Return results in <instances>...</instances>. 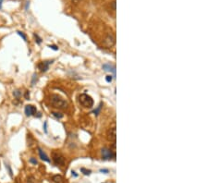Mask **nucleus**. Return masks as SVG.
<instances>
[{
    "mask_svg": "<svg viewBox=\"0 0 208 183\" xmlns=\"http://www.w3.org/2000/svg\"><path fill=\"white\" fill-rule=\"evenodd\" d=\"M52 181L54 183H64L65 182L64 177L61 175H54L52 177Z\"/></svg>",
    "mask_w": 208,
    "mask_h": 183,
    "instance_id": "obj_10",
    "label": "nucleus"
},
{
    "mask_svg": "<svg viewBox=\"0 0 208 183\" xmlns=\"http://www.w3.org/2000/svg\"><path fill=\"white\" fill-rule=\"evenodd\" d=\"M100 171H101V172H107V170H105V169H101Z\"/></svg>",
    "mask_w": 208,
    "mask_h": 183,
    "instance_id": "obj_25",
    "label": "nucleus"
},
{
    "mask_svg": "<svg viewBox=\"0 0 208 183\" xmlns=\"http://www.w3.org/2000/svg\"><path fill=\"white\" fill-rule=\"evenodd\" d=\"M36 107L31 105V104H28L25 106V114L27 116H33L36 114Z\"/></svg>",
    "mask_w": 208,
    "mask_h": 183,
    "instance_id": "obj_7",
    "label": "nucleus"
},
{
    "mask_svg": "<svg viewBox=\"0 0 208 183\" xmlns=\"http://www.w3.org/2000/svg\"><path fill=\"white\" fill-rule=\"evenodd\" d=\"M80 171L84 174V175H90L91 174V170H87V169H85V168H80Z\"/></svg>",
    "mask_w": 208,
    "mask_h": 183,
    "instance_id": "obj_15",
    "label": "nucleus"
},
{
    "mask_svg": "<svg viewBox=\"0 0 208 183\" xmlns=\"http://www.w3.org/2000/svg\"><path fill=\"white\" fill-rule=\"evenodd\" d=\"M34 37H35V38H37V43H41V39L38 37V35H37V34H34Z\"/></svg>",
    "mask_w": 208,
    "mask_h": 183,
    "instance_id": "obj_20",
    "label": "nucleus"
},
{
    "mask_svg": "<svg viewBox=\"0 0 208 183\" xmlns=\"http://www.w3.org/2000/svg\"><path fill=\"white\" fill-rule=\"evenodd\" d=\"M101 106H102V104H100V105L93 111V113H94L95 115H98V114H99V111H100V109H101Z\"/></svg>",
    "mask_w": 208,
    "mask_h": 183,
    "instance_id": "obj_17",
    "label": "nucleus"
},
{
    "mask_svg": "<svg viewBox=\"0 0 208 183\" xmlns=\"http://www.w3.org/2000/svg\"><path fill=\"white\" fill-rule=\"evenodd\" d=\"M38 151H39V155H40V157H41L42 160H43L45 162H50V159L48 158V156L43 152V151L41 148H38Z\"/></svg>",
    "mask_w": 208,
    "mask_h": 183,
    "instance_id": "obj_11",
    "label": "nucleus"
},
{
    "mask_svg": "<svg viewBox=\"0 0 208 183\" xmlns=\"http://www.w3.org/2000/svg\"><path fill=\"white\" fill-rule=\"evenodd\" d=\"M116 43V36L113 31H108L104 39L103 45L105 48H111L115 45Z\"/></svg>",
    "mask_w": 208,
    "mask_h": 183,
    "instance_id": "obj_3",
    "label": "nucleus"
},
{
    "mask_svg": "<svg viewBox=\"0 0 208 183\" xmlns=\"http://www.w3.org/2000/svg\"><path fill=\"white\" fill-rule=\"evenodd\" d=\"M2 2H3V0H0V9L2 8Z\"/></svg>",
    "mask_w": 208,
    "mask_h": 183,
    "instance_id": "obj_24",
    "label": "nucleus"
},
{
    "mask_svg": "<svg viewBox=\"0 0 208 183\" xmlns=\"http://www.w3.org/2000/svg\"><path fill=\"white\" fill-rule=\"evenodd\" d=\"M29 97H30L29 92H26V93H25V98H26V99H29Z\"/></svg>",
    "mask_w": 208,
    "mask_h": 183,
    "instance_id": "obj_21",
    "label": "nucleus"
},
{
    "mask_svg": "<svg viewBox=\"0 0 208 183\" xmlns=\"http://www.w3.org/2000/svg\"><path fill=\"white\" fill-rule=\"evenodd\" d=\"M106 136H107V139L108 140L110 141H113V142H116V124L114 123L112 127H110L106 132Z\"/></svg>",
    "mask_w": 208,
    "mask_h": 183,
    "instance_id": "obj_4",
    "label": "nucleus"
},
{
    "mask_svg": "<svg viewBox=\"0 0 208 183\" xmlns=\"http://www.w3.org/2000/svg\"><path fill=\"white\" fill-rule=\"evenodd\" d=\"M79 103L80 104V105H82L85 108H91L93 105L92 98L86 93H81L79 96Z\"/></svg>",
    "mask_w": 208,
    "mask_h": 183,
    "instance_id": "obj_2",
    "label": "nucleus"
},
{
    "mask_svg": "<svg viewBox=\"0 0 208 183\" xmlns=\"http://www.w3.org/2000/svg\"><path fill=\"white\" fill-rule=\"evenodd\" d=\"M80 1V0H72V3H74V4H78Z\"/></svg>",
    "mask_w": 208,
    "mask_h": 183,
    "instance_id": "obj_23",
    "label": "nucleus"
},
{
    "mask_svg": "<svg viewBox=\"0 0 208 183\" xmlns=\"http://www.w3.org/2000/svg\"><path fill=\"white\" fill-rule=\"evenodd\" d=\"M103 68L106 71H110V72H113L114 76H116V67L115 66L111 65V64H104L103 66Z\"/></svg>",
    "mask_w": 208,
    "mask_h": 183,
    "instance_id": "obj_9",
    "label": "nucleus"
},
{
    "mask_svg": "<svg viewBox=\"0 0 208 183\" xmlns=\"http://www.w3.org/2000/svg\"><path fill=\"white\" fill-rule=\"evenodd\" d=\"M30 162H31V163H32V164H34V165H36V164H37V161H36L34 158H31V159H30Z\"/></svg>",
    "mask_w": 208,
    "mask_h": 183,
    "instance_id": "obj_19",
    "label": "nucleus"
},
{
    "mask_svg": "<svg viewBox=\"0 0 208 183\" xmlns=\"http://www.w3.org/2000/svg\"><path fill=\"white\" fill-rule=\"evenodd\" d=\"M50 47H51L52 49H54V50H57V47H56L55 45H50Z\"/></svg>",
    "mask_w": 208,
    "mask_h": 183,
    "instance_id": "obj_22",
    "label": "nucleus"
},
{
    "mask_svg": "<svg viewBox=\"0 0 208 183\" xmlns=\"http://www.w3.org/2000/svg\"><path fill=\"white\" fill-rule=\"evenodd\" d=\"M52 158L55 162V165H65V157L58 152H54L52 153Z\"/></svg>",
    "mask_w": 208,
    "mask_h": 183,
    "instance_id": "obj_5",
    "label": "nucleus"
},
{
    "mask_svg": "<svg viewBox=\"0 0 208 183\" xmlns=\"http://www.w3.org/2000/svg\"><path fill=\"white\" fill-rule=\"evenodd\" d=\"M50 103L56 109L64 110V109H66L67 107V103L61 96H59L57 94L51 95V97H50Z\"/></svg>",
    "mask_w": 208,
    "mask_h": 183,
    "instance_id": "obj_1",
    "label": "nucleus"
},
{
    "mask_svg": "<svg viewBox=\"0 0 208 183\" xmlns=\"http://www.w3.org/2000/svg\"><path fill=\"white\" fill-rule=\"evenodd\" d=\"M13 95H14L16 98H19L20 95H21V92H19L18 90H16V91L13 92Z\"/></svg>",
    "mask_w": 208,
    "mask_h": 183,
    "instance_id": "obj_14",
    "label": "nucleus"
},
{
    "mask_svg": "<svg viewBox=\"0 0 208 183\" xmlns=\"http://www.w3.org/2000/svg\"><path fill=\"white\" fill-rule=\"evenodd\" d=\"M54 116H55L56 118H62L63 117V114L59 113V112H53L52 113Z\"/></svg>",
    "mask_w": 208,
    "mask_h": 183,
    "instance_id": "obj_13",
    "label": "nucleus"
},
{
    "mask_svg": "<svg viewBox=\"0 0 208 183\" xmlns=\"http://www.w3.org/2000/svg\"><path fill=\"white\" fill-rule=\"evenodd\" d=\"M52 62H53V60H51V61H43V62H41V63L38 65V67L41 69L42 72H45V71L48 69L49 65L52 64Z\"/></svg>",
    "mask_w": 208,
    "mask_h": 183,
    "instance_id": "obj_8",
    "label": "nucleus"
},
{
    "mask_svg": "<svg viewBox=\"0 0 208 183\" xmlns=\"http://www.w3.org/2000/svg\"><path fill=\"white\" fill-rule=\"evenodd\" d=\"M102 156L104 159H110L112 157H115V153L112 152V151L110 149H107V148H104L102 149Z\"/></svg>",
    "mask_w": 208,
    "mask_h": 183,
    "instance_id": "obj_6",
    "label": "nucleus"
},
{
    "mask_svg": "<svg viewBox=\"0 0 208 183\" xmlns=\"http://www.w3.org/2000/svg\"><path fill=\"white\" fill-rule=\"evenodd\" d=\"M111 80H112V76H111V75H108V76H106V81L110 82Z\"/></svg>",
    "mask_w": 208,
    "mask_h": 183,
    "instance_id": "obj_18",
    "label": "nucleus"
},
{
    "mask_svg": "<svg viewBox=\"0 0 208 183\" xmlns=\"http://www.w3.org/2000/svg\"><path fill=\"white\" fill-rule=\"evenodd\" d=\"M18 35H20V36L23 38V40H24V41H27V37H26V35H25L23 32H21V31H18Z\"/></svg>",
    "mask_w": 208,
    "mask_h": 183,
    "instance_id": "obj_16",
    "label": "nucleus"
},
{
    "mask_svg": "<svg viewBox=\"0 0 208 183\" xmlns=\"http://www.w3.org/2000/svg\"><path fill=\"white\" fill-rule=\"evenodd\" d=\"M26 183H36V181H35V178H34L32 176H30V177L27 178Z\"/></svg>",
    "mask_w": 208,
    "mask_h": 183,
    "instance_id": "obj_12",
    "label": "nucleus"
}]
</instances>
